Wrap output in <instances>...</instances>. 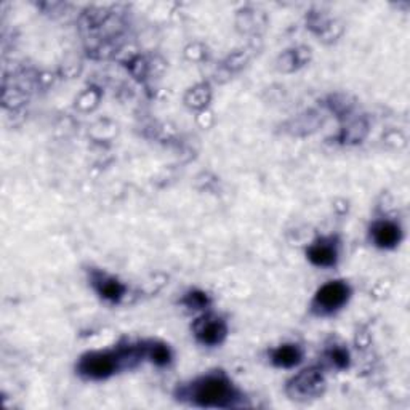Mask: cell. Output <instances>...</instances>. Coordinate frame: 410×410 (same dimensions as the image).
<instances>
[{"label": "cell", "mask_w": 410, "mask_h": 410, "mask_svg": "<svg viewBox=\"0 0 410 410\" xmlns=\"http://www.w3.org/2000/svg\"><path fill=\"white\" fill-rule=\"evenodd\" d=\"M188 396L200 407H229L237 399L233 385L222 375H209L198 380L189 388Z\"/></svg>", "instance_id": "6da1fadb"}, {"label": "cell", "mask_w": 410, "mask_h": 410, "mask_svg": "<svg viewBox=\"0 0 410 410\" xmlns=\"http://www.w3.org/2000/svg\"><path fill=\"white\" fill-rule=\"evenodd\" d=\"M140 356L138 349L130 348L128 351H122V353H90L82 358L80 364H79V372L82 375H85L88 378L93 380H101L106 378L114 373L119 364H121L122 359H128L133 358L136 359Z\"/></svg>", "instance_id": "7a4b0ae2"}, {"label": "cell", "mask_w": 410, "mask_h": 410, "mask_svg": "<svg viewBox=\"0 0 410 410\" xmlns=\"http://www.w3.org/2000/svg\"><path fill=\"white\" fill-rule=\"evenodd\" d=\"M324 390V377L316 368H306L299 373L292 382L289 383V394L292 399L305 401L316 397Z\"/></svg>", "instance_id": "3957f363"}, {"label": "cell", "mask_w": 410, "mask_h": 410, "mask_svg": "<svg viewBox=\"0 0 410 410\" xmlns=\"http://www.w3.org/2000/svg\"><path fill=\"white\" fill-rule=\"evenodd\" d=\"M349 296V287L344 282H329L316 294L314 299V308L319 313L327 314L334 313L346 303Z\"/></svg>", "instance_id": "277c9868"}, {"label": "cell", "mask_w": 410, "mask_h": 410, "mask_svg": "<svg viewBox=\"0 0 410 410\" xmlns=\"http://www.w3.org/2000/svg\"><path fill=\"white\" fill-rule=\"evenodd\" d=\"M194 332L198 340L204 344H218L223 342V338L227 337V325L222 319L205 316L198 319V322L194 324Z\"/></svg>", "instance_id": "5b68a950"}, {"label": "cell", "mask_w": 410, "mask_h": 410, "mask_svg": "<svg viewBox=\"0 0 410 410\" xmlns=\"http://www.w3.org/2000/svg\"><path fill=\"white\" fill-rule=\"evenodd\" d=\"M337 247L330 241H319L308 251V258L316 266H334L337 263Z\"/></svg>", "instance_id": "8992f818"}, {"label": "cell", "mask_w": 410, "mask_h": 410, "mask_svg": "<svg viewBox=\"0 0 410 410\" xmlns=\"http://www.w3.org/2000/svg\"><path fill=\"white\" fill-rule=\"evenodd\" d=\"M373 241L378 247L383 248H393L397 242L401 241V229L391 222L377 223L372 229Z\"/></svg>", "instance_id": "52a82bcc"}, {"label": "cell", "mask_w": 410, "mask_h": 410, "mask_svg": "<svg viewBox=\"0 0 410 410\" xmlns=\"http://www.w3.org/2000/svg\"><path fill=\"white\" fill-rule=\"evenodd\" d=\"M93 284H95V287H97L98 294L106 300L117 301L123 294V285L119 281H116V279L108 277V276H103V275L97 276L95 277Z\"/></svg>", "instance_id": "ba28073f"}, {"label": "cell", "mask_w": 410, "mask_h": 410, "mask_svg": "<svg viewBox=\"0 0 410 410\" xmlns=\"http://www.w3.org/2000/svg\"><path fill=\"white\" fill-rule=\"evenodd\" d=\"M301 361V351L299 346L295 344H284V346H279L275 353H272V362L277 367L290 368L299 364Z\"/></svg>", "instance_id": "9c48e42d"}, {"label": "cell", "mask_w": 410, "mask_h": 410, "mask_svg": "<svg viewBox=\"0 0 410 410\" xmlns=\"http://www.w3.org/2000/svg\"><path fill=\"white\" fill-rule=\"evenodd\" d=\"M150 358L152 359V362H156L157 366H165L170 362L171 354L170 349L165 346V344H152L150 349Z\"/></svg>", "instance_id": "30bf717a"}, {"label": "cell", "mask_w": 410, "mask_h": 410, "mask_svg": "<svg viewBox=\"0 0 410 410\" xmlns=\"http://www.w3.org/2000/svg\"><path fill=\"white\" fill-rule=\"evenodd\" d=\"M330 359L338 368H344V367L348 366V362H349V356H348L346 349L334 348L330 351Z\"/></svg>", "instance_id": "8fae6325"}, {"label": "cell", "mask_w": 410, "mask_h": 410, "mask_svg": "<svg viewBox=\"0 0 410 410\" xmlns=\"http://www.w3.org/2000/svg\"><path fill=\"white\" fill-rule=\"evenodd\" d=\"M184 303H186L189 308H195V310H199V308L207 305V296L204 294H199V292H191L186 296Z\"/></svg>", "instance_id": "7c38bea8"}]
</instances>
